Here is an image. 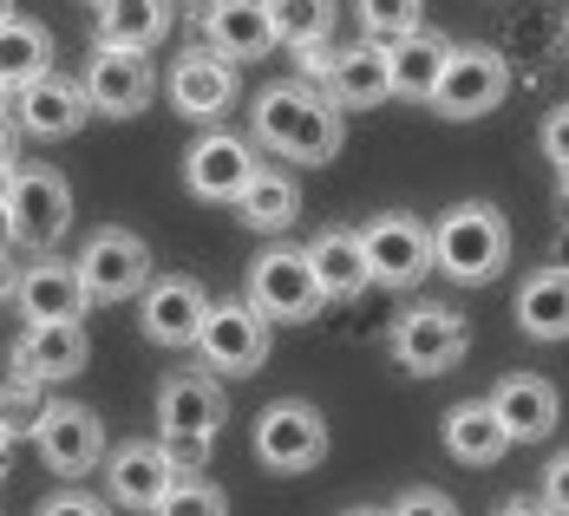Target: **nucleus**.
Segmentation results:
<instances>
[{"mask_svg":"<svg viewBox=\"0 0 569 516\" xmlns=\"http://www.w3.org/2000/svg\"><path fill=\"white\" fill-rule=\"evenodd\" d=\"M249 118H256V138L269 151H282L288 164H335L341 144H347V124L335 112V99L315 92V85H301V79L262 85Z\"/></svg>","mask_w":569,"mask_h":516,"instance_id":"nucleus-1","label":"nucleus"},{"mask_svg":"<svg viewBox=\"0 0 569 516\" xmlns=\"http://www.w3.org/2000/svg\"><path fill=\"white\" fill-rule=\"evenodd\" d=\"M426 235H432V269L471 287L491 282L505 269V255H511V230H505V216L491 203H452Z\"/></svg>","mask_w":569,"mask_h":516,"instance_id":"nucleus-2","label":"nucleus"},{"mask_svg":"<svg viewBox=\"0 0 569 516\" xmlns=\"http://www.w3.org/2000/svg\"><path fill=\"white\" fill-rule=\"evenodd\" d=\"M0 223L20 249H53L59 235L72 230V190L59 171H13L0 183Z\"/></svg>","mask_w":569,"mask_h":516,"instance_id":"nucleus-3","label":"nucleus"},{"mask_svg":"<svg viewBox=\"0 0 569 516\" xmlns=\"http://www.w3.org/2000/svg\"><path fill=\"white\" fill-rule=\"evenodd\" d=\"M511 99V65H505V53L498 47H452L446 53V65H439V85H432V112L439 118H485L498 112Z\"/></svg>","mask_w":569,"mask_h":516,"instance_id":"nucleus-4","label":"nucleus"},{"mask_svg":"<svg viewBox=\"0 0 569 516\" xmlns=\"http://www.w3.org/2000/svg\"><path fill=\"white\" fill-rule=\"evenodd\" d=\"M465 346H471V327H465V314L458 307H406L393 321V360L406 373H452L458 360H465Z\"/></svg>","mask_w":569,"mask_h":516,"instance_id":"nucleus-5","label":"nucleus"},{"mask_svg":"<svg viewBox=\"0 0 569 516\" xmlns=\"http://www.w3.org/2000/svg\"><path fill=\"white\" fill-rule=\"evenodd\" d=\"M321 282H315V269H308V255L301 249H269V255H256V269H249V307L262 314V321H308V314H321Z\"/></svg>","mask_w":569,"mask_h":516,"instance_id":"nucleus-6","label":"nucleus"},{"mask_svg":"<svg viewBox=\"0 0 569 516\" xmlns=\"http://www.w3.org/2000/svg\"><path fill=\"white\" fill-rule=\"evenodd\" d=\"M360 255H367V275L380 287H412L426 269H432V235L419 216L406 210H387L360 230Z\"/></svg>","mask_w":569,"mask_h":516,"instance_id":"nucleus-7","label":"nucleus"},{"mask_svg":"<svg viewBox=\"0 0 569 516\" xmlns=\"http://www.w3.org/2000/svg\"><path fill=\"white\" fill-rule=\"evenodd\" d=\"M79 282H86V301H131L151 282V249L131 230H99L86 249H79Z\"/></svg>","mask_w":569,"mask_h":516,"instance_id":"nucleus-8","label":"nucleus"},{"mask_svg":"<svg viewBox=\"0 0 569 516\" xmlns=\"http://www.w3.org/2000/svg\"><path fill=\"white\" fill-rule=\"evenodd\" d=\"M33 445H40V458L53 464L59 477H86L92 464L106 458V425H99V412L92 405H40L33 412Z\"/></svg>","mask_w":569,"mask_h":516,"instance_id":"nucleus-9","label":"nucleus"},{"mask_svg":"<svg viewBox=\"0 0 569 516\" xmlns=\"http://www.w3.org/2000/svg\"><path fill=\"white\" fill-rule=\"evenodd\" d=\"M321 452H328V418L315 405H301V399L262 405V418H256V458L269 464V471H308V464H321Z\"/></svg>","mask_w":569,"mask_h":516,"instance_id":"nucleus-10","label":"nucleus"},{"mask_svg":"<svg viewBox=\"0 0 569 516\" xmlns=\"http://www.w3.org/2000/svg\"><path fill=\"white\" fill-rule=\"evenodd\" d=\"M197 353L217 373H256L269 360V321L249 301H217L203 314V327H197Z\"/></svg>","mask_w":569,"mask_h":516,"instance_id":"nucleus-11","label":"nucleus"},{"mask_svg":"<svg viewBox=\"0 0 569 516\" xmlns=\"http://www.w3.org/2000/svg\"><path fill=\"white\" fill-rule=\"evenodd\" d=\"M79 92H86V105L106 118H131L151 105V92H158V72H151V59L131 53V47H99L92 65H86V79H79Z\"/></svg>","mask_w":569,"mask_h":516,"instance_id":"nucleus-12","label":"nucleus"},{"mask_svg":"<svg viewBox=\"0 0 569 516\" xmlns=\"http://www.w3.org/2000/svg\"><path fill=\"white\" fill-rule=\"evenodd\" d=\"M223 418H229V399H223V386H217L210 373H177L171 386L158 393V425H164V438L217 445Z\"/></svg>","mask_w":569,"mask_h":516,"instance_id":"nucleus-13","label":"nucleus"},{"mask_svg":"<svg viewBox=\"0 0 569 516\" xmlns=\"http://www.w3.org/2000/svg\"><path fill=\"white\" fill-rule=\"evenodd\" d=\"M144 307H138V321H144V341L158 346H197V327H203V314H210V294L190 282V275H151L144 294H138Z\"/></svg>","mask_w":569,"mask_h":516,"instance_id":"nucleus-14","label":"nucleus"},{"mask_svg":"<svg viewBox=\"0 0 569 516\" xmlns=\"http://www.w3.org/2000/svg\"><path fill=\"white\" fill-rule=\"evenodd\" d=\"M86 353H92V341H86L79 321H40L13 341V373L27 386H53V380L86 373Z\"/></svg>","mask_w":569,"mask_h":516,"instance_id":"nucleus-15","label":"nucleus"},{"mask_svg":"<svg viewBox=\"0 0 569 516\" xmlns=\"http://www.w3.org/2000/svg\"><path fill=\"white\" fill-rule=\"evenodd\" d=\"M171 105L183 118H197V124H217V118L236 105V59L223 53H183L171 65Z\"/></svg>","mask_w":569,"mask_h":516,"instance_id":"nucleus-16","label":"nucleus"},{"mask_svg":"<svg viewBox=\"0 0 569 516\" xmlns=\"http://www.w3.org/2000/svg\"><path fill=\"white\" fill-rule=\"evenodd\" d=\"M256 171V151L242 144V138H229V131H203L197 144H190V158H183V183H190V196H203V203H229L242 183Z\"/></svg>","mask_w":569,"mask_h":516,"instance_id":"nucleus-17","label":"nucleus"},{"mask_svg":"<svg viewBox=\"0 0 569 516\" xmlns=\"http://www.w3.org/2000/svg\"><path fill=\"white\" fill-rule=\"evenodd\" d=\"M13 301H20V314H27V327H40V321H79L92 301H86V282H79V269L72 262H33V269H20L13 275Z\"/></svg>","mask_w":569,"mask_h":516,"instance_id":"nucleus-18","label":"nucleus"},{"mask_svg":"<svg viewBox=\"0 0 569 516\" xmlns=\"http://www.w3.org/2000/svg\"><path fill=\"white\" fill-rule=\"evenodd\" d=\"M13 112H20V131H27V138H72L92 105H86L79 79L40 72V79H27V85L13 92Z\"/></svg>","mask_w":569,"mask_h":516,"instance_id":"nucleus-19","label":"nucleus"},{"mask_svg":"<svg viewBox=\"0 0 569 516\" xmlns=\"http://www.w3.org/2000/svg\"><path fill=\"white\" fill-rule=\"evenodd\" d=\"M491 412H498V425H505L511 445H537V438L557 432V386L537 380V373H511V380H498Z\"/></svg>","mask_w":569,"mask_h":516,"instance_id":"nucleus-20","label":"nucleus"},{"mask_svg":"<svg viewBox=\"0 0 569 516\" xmlns=\"http://www.w3.org/2000/svg\"><path fill=\"white\" fill-rule=\"evenodd\" d=\"M315 79L328 85V99H335V105H380V99H393L387 47H373V40H367V47H347V53H328Z\"/></svg>","mask_w":569,"mask_h":516,"instance_id":"nucleus-21","label":"nucleus"},{"mask_svg":"<svg viewBox=\"0 0 569 516\" xmlns=\"http://www.w3.org/2000/svg\"><path fill=\"white\" fill-rule=\"evenodd\" d=\"M446 53H452V40H446V33H432V27H412V33L387 40V79H393V99L426 105V99H432V85H439Z\"/></svg>","mask_w":569,"mask_h":516,"instance_id":"nucleus-22","label":"nucleus"},{"mask_svg":"<svg viewBox=\"0 0 569 516\" xmlns=\"http://www.w3.org/2000/svg\"><path fill=\"white\" fill-rule=\"evenodd\" d=\"M177 484L171 458H164V445H151V438H138V445H118L112 452V497L124 510H158V497Z\"/></svg>","mask_w":569,"mask_h":516,"instance_id":"nucleus-23","label":"nucleus"},{"mask_svg":"<svg viewBox=\"0 0 569 516\" xmlns=\"http://www.w3.org/2000/svg\"><path fill=\"white\" fill-rule=\"evenodd\" d=\"M301 255H308V269H315V282H321L328 301H353V294H367V287H373L367 255H360V235H353V230H321Z\"/></svg>","mask_w":569,"mask_h":516,"instance_id":"nucleus-24","label":"nucleus"},{"mask_svg":"<svg viewBox=\"0 0 569 516\" xmlns=\"http://www.w3.org/2000/svg\"><path fill=\"white\" fill-rule=\"evenodd\" d=\"M203 33H210V47L223 59H256V53H269V40H276L262 0H210Z\"/></svg>","mask_w":569,"mask_h":516,"instance_id":"nucleus-25","label":"nucleus"},{"mask_svg":"<svg viewBox=\"0 0 569 516\" xmlns=\"http://www.w3.org/2000/svg\"><path fill=\"white\" fill-rule=\"evenodd\" d=\"M171 33V0H99V47L151 53Z\"/></svg>","mask_w":569,"mask_h":516,"instance_id":"nucleus-26","label":"nucleus"},{"mask_svg":"<svg viewBox=\"0 0 569 516\" xmlns=\"http://www.w3.org/2000/svg\"><path fill=\"white\" fill-rule=\"evenodd\" d=\"M236 203V216L249 223V230H262V235H276V230H288L295 216H301V190H295V176H282V171H249V183L229 196Z\"/></svg>","mask_w":569,"mask_h":516,"instance_id":"nucleus-27","label":"nucleus"},{"mask_svg":"<svg viewBox=\"0 0 569 516\" xmlns=\"http://www.w3.org/2000/svg\"><path fill=\"white\" fill-rule=\"evenodd\" d=\"M517 327L530 341H569V269H543L517 294Z\"/></svg>","mask_w":569,"mask_h":516,"instance_id":"nucleus-28","label":"nucleus"},{"mask_svg":"<svg viewBox=\"0 0 569 516\" xmlns=\"http://www.w3.org/2000/svg\"><path fill=\"white\" fill-rule=\"evenodd\" d=\"M40 72H53V33H47L40 20L7 13V20H0V85L20 92V85L40 79Z\"/></svg>","mask_w":569,"mask_h":516,"instance_id":"nucleus-29","label":"nucleus"},{"mask_svg":"<svg viewBox=\"0 0 569 516\" xmlns=\"http://www.w3.org/2000/svg\"><path fill=\"white\" fill-rule=\"evenodd\" d=\"M446 445H452L458 464H498L505 452H511V438H505V425H498V412H491V399H465L452 405V418H446Z\"/></svg>","mask_w":569,"mask_h":516,"instance_id":"nucleus-30","label":"nucleus"},{"mask_svg":"<svg viewBox=\"0 0 569 516\" xmlns=\"http://www.w3.org/2000/svg\"><path fill=\"white\" fill-rule=\"evenodd\" d=\"M262 7H269V33L295 53L328 47V33H335V0H262Z\"/></svg>","mask_w":569,"mask_h":516,"instance_id":"nucleus-31","label":"nucleus"},{"mask_svg":"<svg viewBox=\"0 0 569 516\" xmlns=\"http://www.w3.org/2000/svg\"><path fill=\"white\" fill-rule=\"evenodd\" d=\"M419 7H426V0H360V33H367L373 47H387V40H399V33L419 27Z\"/></svg>","mask_w":569,"mask_h":516,"instance_id":"nucleus-32","label":"nucleus"},{"mask_svg":"<svg viewBox=\"0 0 569 516\" xmlns=\"http://www.w3.org/2000/svg\"><path fill=\"white\" fill-rule=\"evenodd\" d=\"M151 516H229V497L217 484H203V477H177Z\"/></svg>","mask_w":569,"mask_h":516,"instance_id":"nucleus-33","label":"nucleus"},{"mask_svg":"<svg viewBox=\"0 0 569 516\" xmlns=\"http://www.w3.org/2000/svg\"><path fill=\"white\" fill-rule=\"evenodd\" d=\"M387 516H458V504L446 497V490H406Z\"/></svg>","mask_w":569,"mask_h":516,"instance_id":"nucleus-34","label":"nucleus"},{"mask_svg":"<svg viewBox=\"0 0 569 516\" xmlns=\"http://www.w3.org/2000/svg\"><path fill=\"white\" fill-rule=\"evenodd\" d=\"M543 158L557 171H569V105H557V112L543 118Z\"/></svg>","mask_w":569,"mask_h":516,"instance_id":"nucleus-35","label":"nucleus"},{"mask_svg":"<svg viewBox=\"0 0 569 516\" xmlns=\"http://www.w3.org/2000/svg\"><path fill=\"white\" fill-rule=\"evenodd\" d=\"M33 516H112V510H106L99 497H86V490H59V497H47Z\"/></svg>","mask_w":569,"mask_h":516,"instance_id":"nucleus-36","label":"nucleus"},{"mask_svg":"<svg viewBox=\"0 0 569 516\" xmlns=\"http://www.w3.org/2000/svg\"><path fill=\"white\" fill-rule=\"evenodd\" d=\"M543 504H550V516H569V452L543 471Z\"/></svg>","mask_w":569,"mask_h":516,"instance_id":"nucleus-37","label":"nucleus"},{"mask_svg":"<svg viewBox=\"0 0 569 516\" xmlns=\"http://www.w3.org/2000/svg\"><path fill=\"white\" fill-rule=\"evenodd\" d=\"M13 164H20V124H7V112H0V183L13 176Z\"/></svg>","mask_w":569,"mask_h":516,"instance_id":"nucleus-38","label":"nucleus"},{"mask_svg":"<svg viewBox=\"0 0 569 516\" xmlns=\"http://www.w3.org/2000/svg\"><path fill=\"white\" fill-rule=\"evenodd\" d=\"M498 516H550V504H543V497H511Z\"/></svg>","mask_w":569,"mask_h":516,"instance_id":"nucleus-39","label":"nucleus"},{"mask_svg":"<svg viewBox=\"0 0 569 516\" xmlns=\"http://www.w3.org/2000/svg\"><path fill=\"white\" fill-rule=\"evenodd\" d=\"M7 464H13V425L0 418V477H7Z\"/></svg>","mask_w":569,"mask_h":516,"instance_id":"nucleus-40","label":"nucleus"},{"mask_svg":"<svg viewBox=\"0 0 569 516\" xmlns=\"http://www.w3.org/2000/svg\"><path fill=\"white\" fill-rule=\"evenodd\" d=\"M13 294V262H7V249H0V301Z\"/></svg>","mask_w":569,"mask_h":516,"instance_id":"nucleus-41","label":"nucleus"},{"mask_svg":"<svg viewBox=\"0 0 569 516\" xmlns=\"http://www.w3.org/2000/svg\"><path fill=\"white\" fill-rule=\"evenodd\" d=\"M557 269H569V230L557 235Z\"/></svg>","mask_w":569,"mask_h":516,"instance_id":"nucleus-42","label":"nucleus"},{"mask_svg":"<svg viewBox=\"0 0 569 516\" xmlns=\"http://www.w3.org/2000/svg\"><path fill=\"white\" fill-rule=\"evenodd\" d=\"M341 516H387V510H373V504H360V510H341Z\"/></svg>","mask_w":569,"mask_h":516,"instance_id":"nucleus-43","label":"nucleus"},{"mask_svg":"<svg viewBox=\"0 0 569 516\" xmlns=\"http://www.w3.org/2000/svg\"><path fill=\"white\" fill-rule=\"evenodd\" d=\"M7 13H13V0H0V20H7Z\"/></svg>","mask_w":569,"mask_h":516,"instance_id":"nucleus-44","label":"nucleus"},{"mask_svg":"<svg viewBox=\"0 0 569 516\" xmlns=\"http://www.w3.org/2000/svg\"><path fill=\"white\" fill-rule=\"evenodd\" d=\"M0 112H7V85H0Z\"/></svg>","mask_w":569,"mask_h":516,"instance_id":"nucleus-45","label":"nucleus"},{"mask_svg":"<svg viewBox=\"0 0 569 516\" xmlns=\"http://www.w3.org/2000/svg\"><path fill=\"white\" fill-rule=\"evenodd\" d=\"M563 40H569V13H563Z\"/></svg>","mask_w":569,"mask_h":516,"instance_id":"nucleus-46","label":"nucleus"}]
</instances>
